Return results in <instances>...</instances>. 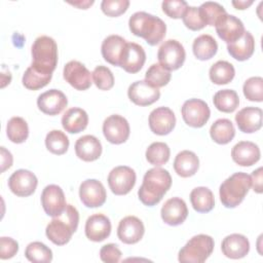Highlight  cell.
<instances>
[{
	"label": "cell",
	"mask_w": 263,
	"mask_h": 263,
	"mask_svg": "<svg viewBox=\"0 0 263 263\" xmlns=\"http://www.w3.org/2000/svg\"><path fill=\"white\" fill-rule=\"evenodd\" d=\"M172 186V177L168 171L161 167H153L146 172L143 183L138 190L141 202L147 206L157 204Z\"/></svg>",
	"instance_id": "6da1fadb"
},
{
	"label": "cell",
	"mask_w": 263,
	"mask_h": 263,
	"mask_svg": "<svg viewBox=\"0 0 263 263\" xmlns=\"http://www.w3.org/2000/svg\"><path fill=\"white\" fill-rule=\"evenodd\" d=\"M130 32L145 39L149 45L160 43L166 32L165 23L158 16L145 11H137L128 20Z\"/></svg>",
	"instance_id": "7a4b0ae2"
},
{
	"label": "cell",
	"mask_w": 263,
	"mask_h": 263,
	"mask_svg": "<svg viewBox=\"0 0 263 263\" xmlns=\"http://www.w3.org/2000/svg\"><path fill=\"white\" fill-rule=\"evenodd\" d=\"M79 213L72 204H67L64 212L47 224L45 234L57 246H64L70 241L73 233L77 230Z\"/></svg>",
	"instance_id": "3957f363"
},
{
	"label": "cell",
	"mask_w": 263,
	"mask_h": 263,
	"mask_svg": "<svg viewBox=\"0 0 263 263\" xmlns=\"http://www.w3.org/2000/svg\"><path fill=\"white\" fill-rule=\"evenodd\" d=\"M31 66L37 71L45 74H52L58 64V45L49 36H39L33 42Z\"/></svg>",
	"instance_id": "277c9868"
},
{
	"label": "cell",
	"mask_w": 263,
	"mask_h": 263,
	"mask_svg": "<svg viewBox=\"0 0 263 263\" xmlns=\"http://www.w3.org/2000/svg\"><path fill=\"white\" fill-rule=\"evenodd\" d=\"M251 187V177L238 172L228 177L219 189L220 200L225 208L233 209L242 202Z\"/></svg>",
	"instance_id": "5b68a950"
},
{
	"label": "cell",
	"mask_w": 263,
	"mask_h": 263,
	"mask_svg": "<svg viewBox=\"0 0 263 263\" xmlns=\"http://www.w3.org/2000/svg\"><path fill=\"white\" fill-rule=\"evenodd\" d=\"M214 238L206 234H197L191 237L179 251L178 260L182 263H202L213 253Z\"/></svg>",
	"instance_id": "8992f818"
},
{
	"label": "cell",
	"mask_w": 263,
	"mask_h": 263,
	"mask_svg": "<svg viewBox=\"0 0 263 263\" xmlns=\"http://www.w3.org/2000/svg\"><path fill=\"white\" fill-rule=\"evenodd\" d=\"M185 58L186 52L184 46L175 39L164 41L158 48V62L168 71H174L181 68L185 62Z\"/></svg>",
	"instance_id": "52a82bcc"
},
{
	"label": "cell",
	"mask_w": 263,
	"mask_h": 263,
	"mask_svg": "<svg viewBox=\"0 0 263 263\" xmlns=\"http://www.w3.org/2000/svg\"><path fill=\"white\" fill-rule=\"evenodd\" d=\"M181 113L185 123L191 127L203 126L211 116L209 105L200 99L185 101L181 108Z\"/></svg>",
	"instance_id": "ba28073f"
},
{
	"label": "cell",
	"mask_w": 263,
	"mask_h": 263,
	"mask_svg": "<svg viewBox=\"0 0 263 263\" xmlns=\"http://www.w3.org/2000/svg\"><path fill=\"white\" fill-rule=\"evenodd\" d=\"M136 179V173L132 167L119 165L109 173L108 185L115 195H125L134 188Z\"/></svg>",
	"instance_id": "9c48e42d"
},
{
	"label": "cell",
	"mask_w": 263,
	"mask_h": 263,
	"mask_svg": "<svg viewBox=\"0 0 263 263\" xmlns=\"http://www.w3.org/2000/svg\"><path fill=\"white\" fill-rule=\"evenodd\" d=\"M129 123L121 115H110L103 122V134L106 140L112 144L124 143L129 137Z\"/></svg>",
	"instance_id": "30bf717a"
},
{
	"label": "cell",
	"mask_w": 263,
	"mask_h": 263,
	"mask_svg": "<svg viewBox=\"0 0 263 263\" xmlns=\"http://www.w3.org/2000/svg\"><path fill=\"white\" fill-rule=\"evenodd\" d=\"M38 180L34 173L21 168L12 173L8 179V187L10 191L20 197L32 195L37 187Z\"/></svg>",
	"instance_id": "8fae6325"
},
{
	"label": "cell",
	"mask_w": 263,
	"mask_h": 263,
	"mask_svg": "<svg viewBox=\"0 0 263 263\" xmlns=\"http://www.w3.org/2000/svg\"><path fill=\"white\" fill-rule=\"evenodd\" d=\"M64 79L75 89L85 90L91 85V75L88 69L78 61H70L64 66Z\"/></svg>",
	"instance_id": "7c38bea8"
},
{
	"label": "cell",
	"mask_w": 263,
	"mask_h": 263,
	"mask_svg": "<svg viewBox=\"0 0 263 263\" xmlns=\"http://www.w3.org/2000/svg\"><path fill=\"white\" fill-rule=\"evenodd\" d=\"M79 197L87 208H99L103 205L107 198L104 185L96 179H87L80 184Z\"/></svg>",
	"instance_id": "4fadbf2b"
},
{
	"label": "cell",
	"mask_w": 263,
	"mask_h": 263,
	"mask_svg": "<svg viewBox=\"0 0 263 263\" xmlns=\"http://www.w3.org/2000/svg\"><path fill=\"white\" fill-rule=\"evenodd\" d=\"M41 204L46 215L52 218L60 216L67 205L63 189L54 184L47 185L41 193Z\"/></svg>",
	"instance_id": "5bb4252c"
},
{
	"label": "cell",
	"mask_w": 263,
	"mask_h": 263,
	"mask_svg": "<svg viewBox=\"0 0 263 263\" xmlns=\"http://www.w3.org/2000/svg\"><path fill=\"white\" fill-rule=\"evenodd\" d=\"M68 105L66 95L55 88L49 89L38 96L37 106L44 114L54 116L60 114Z\"/></svg>",
	"instance_id": "9a60e30c"
},
{
	"label": "cell",
	"mask_w": 263,
	"mask_h": 263,
	"mask_svg": "<svg viewBox=\"0 0 263 263\" xmlns=\"http://www.w3.org/2000/svg\"><path fill=\"white\" fill-rule=\"evenodd\" d=\"M149 127L158 136L170 134L176 125V116L168 107H158L149 115Z\"/></svg>",
	"instance_id": "2e32d148"
},
{
	"label": "cell",
	"mask_w": 263,
	"mask_h": 263,
	"mask_svg": "<svg viewBox=\"0 0 263 263\" xmlns=\"http://www.w3.org/2000/svg\"><path fill=\"white\" fill-rule=\"evenodd\" d=\"M215 27L218 36L227 44L239 39L246 31L242 22L238 17L228 13L224 14L216 23Z\"/></svg>",
	"instance_id": "e0dca14e"
},
{
	"label": "cell",
	"mask_w": 263,
	"mask_h": 263,
	"mask_svg": "<svg viewBox=\"0 0 263 263\" xmlns=\"http://www.w3.org/2000/svg\"><path fill=\"white\" fill-rule=\"evenodd\" d=\"M127 96L138 106H149L159 99L160 91L145 80H138L129 85Z\"/></svg>",
	"instance_id": "ac0fdd59"
},
{
	"label": "cell",
	"mask_w": 263,
	"mask_h": 263,
	"mask_svg": "<svg viewBox=\"0 0 263 263\" xmlns=\"http://www.w3.org/2000/svg\"><path fill=\"white\" fill-rule=\"evenodd\" d=\"M144 232L145 227L143 222L135 216L124 217L120 220L117 227L118 238L126 245H134L140 241Z\"/></svg>",
	"instance_id": "d6986e66"
},
{
	"label": "cell",
	"mask_w": 263,
	"mask_h": 263,
	"mask_svg": "<svg viewBox=\"0 0 263 263\" xmlns=\"http://www.w3.org/2000/svg\"><path fill=\"white\" fill-rule=\"evenodd\" d=\"M146 61V52L144 48L135 42H127L120 60V66L124 71L135 74L144 66Z\"/></svg>",
	"instance_id": "ffe728a7"
},
{
	"label": "cell",
	"mask_w": 263,
	"mask_h": 263,
	"mask_svg": "<svg viewBox=\"0 0 263 263\" xmlns=\"http://www.w3.org/2000/svg\"><path fill=\"white\" fill-rule=\"evenodd\" d=\"M162 221L171 226L182 224L187 216L188 209L186 202L180 197H172L167 199L160 211Z\"/></svg>",
	"instance_id": "44dd1931"
},
{
	"label": "cell",
	"mask_w": 263,
	"mask_h": 263,
	"mask_svg": "<svg viewBox=\"0 0 263 263\" xmlns=\"http://www.w3.org/2000/svg\"><path fill=\"white\" fill-rule=\"evenodd\" d=\"M111 233V222L103 214H93L85 222L86 237L96 242L105 240Z\"/></svg>",
	"instance_id": "7402d4cb"
},
{
	"label": "cell",
	"mask_w": 263,
	"mask_h": 263,
	"mask_svg": "<svg viewBox=\"0 0 263 263\" xmlns=\"http://www.w3.org/2000/svg\"><path fill=\"white\" fill-rule=\"evenodd\" d=\"M261 156L257 144L250 141H240L231 150L233 161L240 166H251L259 161Z\"/></svg>",
	"instance_id": "603a6c76"
},
{
	"label": "cell",
	"mask_w": 263,
	"mask_h": 263,
	"mask_svg": "<svg viewBox=\"0 0 263 263\" xmlns=\"http://www.w3.org/2000/svg\"><path fill=\"white\" fill-rule=\"evenodd\" d=\"M263 111L258 107H245L235 115V122L238 129L246 134L259 130L262 126Z\"/></svg>",
	"instance_id": "cb8c5ba5"
},
{
	"label": "cell",
	"mask_w": 263,
	"mask_h": 263,
	"mask_svg": "<svg viewBox=\"0 0 263 263\" xmlns=\"http://www.w3.org/2000/svg\"><path fill=\"white\" fill-rule=\"evenodd\" d=\"M221 250L223 255L227 258L240 259L248 255L250 251V242L245 235L232 233L222 240Z\"/></svg>",
	"instance_id": "d4e9b609"
},
{
	"label": "cell",
	"mask_w": 263,
	"mask_h": 263,
	"mask_svg": "<svg viewBox=\"0 0 263 263\" xmlns=\"http://www.w3.org/2000/svg\"><path fill=\"white\" fill-rule=\"evenodd\" d=\"M75 153L83 161H95L102 154V144L92 135L82 136L75 143Z\"/></svg>",
	"instance_id": "484cf974"
},
{
	"label": "cell",
	"mask_w": 263,
	"mask_h": 263,
	"mask_svg": "<svg viewBox=\"0 0 263 263\" xmlns=\"http://www.w3.org/2000/svg\"><path fill=\"white\" fill-rule=\"evenodd\" d=\"M126 40L119 35H110L104 39L101 51L104 60L113 66H120V60Z\"/></svg>",
	"instance_id": "4316f807"
},
{
	"label": "cell",
	"mask_w": 263,
	"mask_h": 263,
	"mask_svg": "<svg viewBox=\"0 0 263 263\" xmlns=\"http://www.w3.org/2000/svg\"><path fill=\"white\" fill-rule=\"evenodd\" d=\"M88 124L87 113L78 107L68 109L62 117L64 129L70 134H78L86 128Z\"/></svg>",
	"instance_id": "83f0119b"
},
{
	"label": "cell",
	"mask_w": 263,
	"mask_h": 263,
	"mask_svg": "<svg viewBox=\"0 0 263 263\" xmlns=\"http://www.w3.org/2000/svg\"><path fill=\"white\" fill-rule=\"evenodd\" d=\"M227 50L233 59L240 62L246 61L254 53L255 39L249 31H245L239 39L227 44Z\"/></svg>",
	"instance_id": "f1b7e54d"
},
{
	"label": "cell",
	"mask_w": 263,
	"mask_h": 263,
	"mask_svg": "<svg viewBox=\"0 0 263 263\" xmlns=\"http://www.w3.org/2000/svg\"><path fill=\"white\" fill-rule=\"evenodd\" d=\"M198 167L199 159L192 151L183 150L175 157L174 170L182 178H188L195 175Z\"/></svg>",
	"instance_id": "f546056e"
},
{
	"label": "cell",
	"mask_w": 263,
	"mask_h": 263,
	"mask_svg": "<svg viewBox=\"0 0 263 263\" xmlns=\"http://www.w3.org/2000/svg\"><path fill=\"white\" fill-rule=\"evenodd\" d=\"M210 136L217 144H228L235 136L234 125L231 120L227 118L217 119L210 128Z\"/></svg>",
	"instance_id": "4dcf8cb0"
},
{
	"label": "cell",
	"mask_w": 263,
	"mask_h": 263,
	"mask_svg": "<svg viewBox=\"0 0 263 263\" xmlns=\"http://www.w3.org/2000/svg\"><path fill=\"white\" fill-rule=\"evenodd\" d=\"M192 50L198 60L206 61L216 54L218 50V43L213 36L209 34H202L194 39Z\"/></svg>",
	"instance_id": "1f68e13d"
},
{
	"label": "cell",
	"mask_w": 263,
	"mask_h": 263,
	"mask_svg": "<svg viewBox=\"0 0 263 263\" xmlns=\"http://www.w3.org/2000/svg\"><path fill=\"white\" fill-rule=\"evenodd\" d=\"M190 201L193 209L198 213H209L214 209V194L208 187L199 186L190 193Z\"/></svg>",
	"instance_id": "d6a6232c"
},
{
	"label": "cell",
	"mask_w": 263,
	"mask_h": 263,
	"mask_svg": "<svg viewBox=\"0 0 263 263\" xmlns=\"http://www.w3.org/2000/svg\"><path fill=\"white\" fill-rule=\"evenodd\" d=\"M235 75L234 67L231 63L227 61H218L216 62L209 71L210 79L213 83L222 85L229 83Z\"/></svg>",
	"instance_id": "836d02e7"
},
{
	"label": "cell",
	"mask_w": 263,
	"mask_h": 263,
	"mask_svg": "<svg viewBox=\"0 0 263 263\" xmlns=\"http://www.w3.org/2000/svg\"><path fill=\"white\" fill-rule=\"evenodd\" d=\"M213 103L215 107L224 113H231L239 105V98L233 89H221L214 95Z\"/></svg>",
	"instance_id": "e575fe53"
},
{
	"label": "cell",
	"mask_w": 263,
	"mask_h": 263,
	"mask_svg": "<svg viewBox=\"0 0 263 263\" xmlns=\"http://www.w3.org/2000/svg\"><path fill=\"white\" fill-rule=\"evenodd\" d=\"M6 134L12 143H24L29 136V126L27 121L20 116L11 117L7 122Z\"/></svg>",
	"instance_id": "d590c367"
},
{
	"label": "cell",
	"mask_w": 263,
	"mask_h": 263,
	"mask_svg": "<svg viewBox=\"0 0 263 263\" xmlns=\"http://www.w3.org/2000/svg\"><path fill=\"white\" fill-rule=\"evenodd\" d=\"M51 77L52 74L41 73L34 69L32 66H30L25 71L22 78V82L26 88L31 90H37L47 85L51 80Z\"/></svg>",
	"instance_id": "8d00e7d4"
},
{
	"label": "cell",
	"mask_w": 263,
	"mask_h": 263,
	"mask_svg": "<svg viewBox=\"0 0 263 263\" xmlns=\"http://www.w3.org/2000/svg\"><path fill=\"white\" fill-rule=\"evenodd\" d=\"M145 155L150 164L160 166L168 161L171 150L166 143L154 142L147 148Z\"/></svg>",
	"instance_id": "74e56055"
},
{
	"label": "cell",
	"mask_w": 263,
	"mask_h": 263,
	"mask_svg": "<svg viewBox=\"0 0 263 263\" xmlns=\"http://www.w3.org/2000/svg\"><path fill=\"white\" fill-rule=\"evenodd\" d=\"M45 146L52 154L62 155L66 153L69 148V139L64 132L52 129L46 135Z\"/></svg>",
	"instance_id": "f35d334b"
},
{
	"label": "cell",
	"mask_w": 263,
	"mask_h": 263,
	"mask_svg": "<svg viewBox=\"0 0 263 263\" xmlns=\"http://www.w3.org/2000/svg\"><path fill=\"white\" fill-rule=\"evenodd\" d=\"M26 258L34 263H48L52 260L51 250L40 241L30 242L25 251Z\"/></svg>",
	"instance_id": "ab89813d"
},
{
	"label": "cell",
	"mask_w": 263,
	"mask_h": 263,
	"mask_svg": "<svg viewBox=\"0 0 263 263\" xmlns=\"http://www.w3.org/2000/svg\"><path fill=\"white\" fill-rule=\"evenodd\" d=\"M199 14L203 21V23L209 26H215L216 23L224 15L226 14L225 8L219 4L218 2H213V1H206L203 2L199 7H198Z\"/></svg>",
	"instance_id": "60d3db41"
},
{
	"label": "cell",
	"mask_w": 263,
	"mask_h": 263,
	"mask_svg": "<svg viewBox=\"0 0 263 263\" xmlns=\"http://www.w3.org/2000/svg\"><path fill=\"white\" fill-rule=\"evenodd\" d=\"M171 77V71L163 68L159 63L151 65L145 73V81L156 88L166 85L170 82Z\"/></svg>",
	"instance_id": "b9f144b4"
},
{
	"label": "cell",
	"mask_w": 263,
	"mask_h": 263,
	"mask_svg": "<svg viewBox=\"0 0 263 263\" xmlns=\"http://www.w3.org/2000/svg\"><path fill=\"white\" fill-rule=\"evenodd\" d=\"M245 97L252 102L263 101V78L254 76L247 79L242 86Z\"/></svg>",
	"instance_id": "7bdbcfd3"
},
{
	"label": "cell",
	"mask_w": 263,
	"mask_h": 263,
	"mask_svg": "<svg viewBox=\"0 0 263 263\" xmlns=\"http://www.w3.org/2000/svg\"><path fill=\"white\" fill-rule=\"evenodd\" d=\"M93 83L101 90H109L114 85L112 71L105 66H97L91 73Z\"/></svg>",
	"instance_id": "ee69618b"
},
{
	"label": "cell",
	"mask_w": 263,
	"mask_h": 263,
	"mask_svg": "<svg viewBox=\"0 0 263 263\" xmlns=\"http://www.w3.org/2000/svg\"><path fill=\"white\" fill-rule=\"evenodd\" d=\"M129 6L128 0H103L101 3L102 11L108 16H119L126 11Z\"/></svg>",
	"instance_id": "f6af8a7d"
},
{
	"label": "cell",
	"mask_w": 263,
	"mask_h": 263,
	"mask_svg": "<svg viewBox=\"0 0 263 263\" xmlns=\"http://www.w3.org/2000/svg\"><path fill=\"white\" fill-rule=\"evenodd\" d=\"M162 11L172 18L183 17L188 4L184 0H166L161 3Z\"/></svg>",
	"instance_id": "bcb514c9"
},
{
	"label": "cell",
	"mask_w": 263,
	"mask_h": 263,
	"mask_svg": "<svg viewBox=\"0 0 263 263\" xmlns=\"http://www.w3.org/2000/svg\"><path fill=\"white\" fill-rule=\"evenodd\" d=\"M182 20L184 25L192 31H198L205 27V24L199 14L198 7L195 6H188Z\"/></svg>",
	"instance_id": "7dc6e473"
},
{
	"label": "cell",
	"mask_w": 263,
	"mask_h": 263,
	"mask_svg": "<svg viewBox=\"0 0 263 263\" xmlns=\"http://www.w3.org/2000/svg\"><path fill=\"white\" fill-rule=\"evenodd\" d=\"M121 251L115 243H107L100 250V258L103 262L116 263L121 258Z\"/></svg>",
	"instance_id": "c3c4849f"
},
{
	"label": "cell",
	"mask_w": 263,
	"mask_h": 263,
	"mask_svg": "<svg viewBox=\"0 0 263 263\" xmlns=\"http://www.w3.org/2000/svg\"><path fill=\"white\" fill-rule=\"evenodd\" d=\"M18 251V243L11 237L2 236L0 238V258L6 260L12 258Z\"/></svg>",
	"instance_id": "681fc988"
},
{
	"label": "cell",
	"mask_w": 263,
	"mask_h": 263,
	"mask_svg": "<svg viewBox=\"0 0 263 263\" xmlns=\"http://www.w3.org/2000/svg\"><path fill=\"white\" fill-rule=\"evenodd\" d=\"M262 167H258L256 171L252 173L251 177V186L253 187V190L257 193H262Z\"/></svg>",
	"instance_id": "f907efd6"
},
{
	"label": "cell",
	"mask_w": 263,
	"mask_h": 263,
	"mask_svg": "<svg viewBox=\"0 0 263 263\" xmlns=\"http://www.w3.org/2000/svg\"><path fill=\"white\" fill-rule=\"evenodd\" d=\"M1 148V173H3L5 170L9 168L12 165V155L11 153L5 149V147Z\"/></svg>",
	"instance_id": "816d5d0a"
},
{
	"label": "cell",
	"mask_w": 263,
	"mask_h": 263,
	"mask_svg": "<svg viewBox=\"0 0 263 263\" xmlns=\"http://www.w3.org/2000/svg\"><path fill=\"white\" fill-rule=\"evenodd\" d=\"M253 4V1L252 0H249V1H240V0H238V1H232V5L236 8V9H240V10H242V9H246V8H248L250 5H252Z\"/></svg>",
	"instance_id": "f5cc1de1"
},
{
	"label": "cell",
	"mask_w": 263,
	"mask_h": 263,
	"mask_svg": "<svg viewBox=\"0 0 263 263\" xmlns=\"http://www.w3.org/2000/svg\"><path fill=\"white\" fill-rule=\"evenodd\" d=\"M71 5L77 6L78 8H82V9H87L88 6L93 4V1H77V2H69Z\"/></svg>",
	"instance_id": "db71d44e"
}]
</instances>
